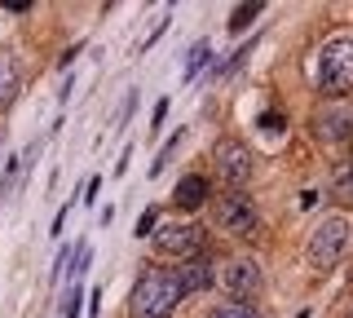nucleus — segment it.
<instances>
[{"label": "nucleus", "mask_w": 353, "mask_h": 318, "mask_svg": "<svg viewBox=\"0 0 353 318\" xmlns=\"http://www.w3.org/2000/svg\"><path fill=\"white\" fill-rule=\"evenodd\" d=\"M208 53H212V49H208V40H199V45L185 53V80H194V75H199V67L208 62Z\"/></svg>", "instance_id": "obj_13"}, {"label": "nucleus", "mask_w": 353, "mask_h": 318, "mask_svg": "<svg viewBox=\"0 0 353 318\" xmlns=\"http://www.w3.org/2000/svg\"><path fill=\"white\" fill-rule=\"evenodd\" d=\"M208 199V177H199V172H190V177H181L176 181V208H203Z\"/></svg>", "instance_id": "obj_10"}, {"label": "nucleus", "mask_w": 353, "mask_h": 318, "mask_svg": "<svg viewBox=\"0 0 353 318\" xmlns=\"http://www.w3.org/2000/svg\"><path fill=\"white\" fill-rule=\"evenodd\" d=\"M154 221H159V212H154V208H146V212L137 217V235H154Z\"/></svg>", "instance_id": "obj_16"}, {"label": "nucleus", "mask_w": 353, "mask_h": 318, "mask_svg": "<svg viewBox=\"0 0 353 318\" xmlns=\"http://www.w3.org/2000/svg\"><path fill=\"white\" fill-rule=\"evenodd\" d=\"M172 274H176V288H181V296L208 292V288H212V279H216V274H212V257H208V252H194V257H185Z\"/></svg>", "instance_id": "obj_9"}, {"label": "nucleus", "mask_w": 353, "mask_h": 318, "mask_svg": "<svg viewBox=\"0 0 353 318\" xmlns=\"http://www.w3.org/2000/svg\"><path fill=\"white\" fill-rule=\"evenodd\" d=\"M221 288H225L234 301H248V296L261 292V266L252 257H230L225 270H221Z\"/></svg>", "instance_id": "obj_6"}, {"label": "nucleus", "mask_w": 353, "mask_h": 318, "mask_svg": "<svg viewBox=\"0 0 353 318\" xmlns=\"http://www.w3.org/2000/svg\"><path fill=\"white\" fill-rule=\"evenodd\" d=\"M318 89L327 97H345L353 89V36H336L318 49Z\"/></svg>", "instance_id": "obj_2"}, {"label": "nucleus", "mask_w": 353, "mask_h": 318, "mask_svg": "<svg viewBox=\"0 0 353 318\" xmlns=\"http://www.w3.org/2000/svg\"><path fill=\"white\" fill-rule=\"evenodd\" d=\"M314 137L318 141H345V137H353V106H345V102L323 106V111L314 115Z\"/></svg>", "instance_id": "obj_8"}, {"label": "nucleus", "mask_w": 353, "mask_h": 318, "mask_svg": "<svg viewBox=\"0 0 353 318\" xmlns=\"http://www.w3.org/2000/svg\"><path fill=\"white\" fill-rule=\"evenodd\" d=\"M349 244H353V221L349 217H323V221L309 230L305 257H309V266L327 270V266H336V261L349 252Z\"/></svg>", "instance_id": "obj_3"}, {"label": "nucleus", "mask_w": 353, "mask_h": 318, "mask_svg": "<svg viewBox=\"0 0 353 318\" xmlns=\"http://www.w3.org/2000/svg\"><path fill=\"white\" fill-rule=\"evenodd\" d=\"M256 14H261V5H239V9H234V18H230V31H243Z\"/></svg>", "instance_id": "obj_15"}, {"label": "nucleus", "mask_w": 353, "mask_h": 318, "mask_svg": "<svg viewBox=\"0 0 353 318\" xmlns=\"http://www.w3.org/2000/svg\"><path fill=\"white\" fill-rule=\"evenodd\" d=\"M154 248L163 252V257H194L199 244H203V226H190V221H181V226H163V230H154Z\"/></svg>", "instance_id": "obj_7"}, {"label": "nucleus", "mask_w": 353, "mask_h": 318, "mask_svg": "<svg viewBox=\"0 0 353 318\" xmlns=\"http://www.w3.org/2000/svg\"><path fill=\"white\" fill-rule=\"evenodd\" d=\"M261 128H270V133H279V128H287V119H283V115H274V111H265V115H261Z\"/></svg>", "instance_id": "obj_17"}, {"label": "nucleus", "mask_w": 353, "mask_h": 318, "mask_svg": "<svg viewBox=\"0 0 353 318\" xmlns=\"http://www.w3.org/2000/svg\"><path fill=\"white\" fill-rule=\"evenodd\" d=\"M176 301H181V288H176V274L154 266L141 274L137 292H132V318H172Z\"/></svg>", "instance_id": "obj_1"}, {"label": "nucleus", "mask_w": 353, "mask_h": 318, "mask_svg": "<svg viewBox=\"0 0 353 318\" xmlns=\"http://www.w3.org/2000/svg\"><path fill=\"white\" fill-rule=\"evenodd\" d=\"M216 221H221V230L225 235H252V230L261 226V217H256V203L248 199L243 190H230V195H221L216 199Z\"/></svg>", "instance_id": "obj_4"}, {"label": "nucleus", "mask_w": 353, "mask_h": 318, "mask_svg": "<svg viewBox=\"0 0 353 318\" xmlns=\"http://www.w3.org/2000/svg\"><path fill=\"white\" fill-rule=\"evenodd\" d=\"M208 318H261V314L252 310V305H243V301H225V305H216Z\"/></svg>", "instance_id": "obj_12"}, {"label": "nucleus", "mask_w": 353, "mask_h": 318, "mask_svg": "<svg viewBox=\"0 0 353 318\" xmlns=\"http://www.w3.org/2000/svg\"><path fill=\"white\" fill-rule=\"evenodd\" d=\"M212 159H216L221 181H230L234 190L252 177V150H248V141H239V137H221L216 150H212Z\"/></svg>", "instance_id": "obj_5"}, {"label": "nucleus", "mask_w": 353, "mask_h": 318, "mask_svg": "<svg viewBox=\"0 0 353 318\" xmlns=\"http://www.w3.org/2000/svg\"><path fill=\"white\" fill-rule=\"evenodd\" d=\"M185 133H181V128H176V133L168 137V141H163V150H159V159H154V172H163V168H168V159L176 155V141H181Z\"/></svg>", "instance_id": "obj_14"}, {"label": "nucleus", "mask_w": 353, "mask_h": 318, "mask_svg": "<svg viewBox=\"0 0 353 318\" xmlns=\"http://www.w3.org/2000/svg\"><path fill=\"white\" fill-rule=\"evenodd\" d=\"M14 93H18V67H14V58L0 49V106L14 102Z\"/></svg>", "instance_id": "obj_11"}]
</instances>
